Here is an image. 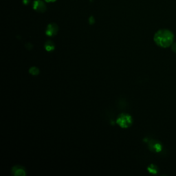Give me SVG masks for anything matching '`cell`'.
Segmentation results:
<instances>
[{
  "instance_id": "cell-4",
  "label": "cell",
  "mask_w": 176,
  "mask_h": 176,
  "mask_svg": "<svg viewBox=\"0 0 176 176\" xmlns=\"http://www.w3.org/2000/svg\"><path fill=\"white\" fill-rule=\"evenodd\" d=\"M58 30V28L56 24L54 23H51V24H49L48 26V28H47L46 33L49 36H52V35L55 34L57 33V32Z\"/></svg>"
},
{
  "instance_id": "cell-7",
  "label": "cell",
  "mask_w": 176,
  "mask_h": 176,
  "mask_svg": "<svg viewBox=\"0 0 176 176\" xmlns=\"http://www.w3.org/2000/svg\"><path fill=\"white\" fill-rule=\"evenodd\" d=\"M172 50L174 52H176V43L172 44Z\"/></svg>"
},
{
  "instance_id": "cell-3",
  "label": "cell",
  "mask_w": 176,
  "mask_h": 176,
  "mask_svg": "<svg viewBox=\"0 0 176 176\" xmlns=\"http://www.w3.org/2000/svg\"><path fill=\"white\" fill-rule=\"evenodd\" d=\"M33 8L35 10L39 12V13H43L46 9L45 4L42 1H41V0H37V1L34 2Z\"/></svg>"
},
{
  "instance_id": "cell-2",
  "label": "cell",
  "mask_w": 176,
  "mask_h": 176,
  "mask_svg": "<svg viewBox=\"0 0 176 176\" xmlns=\"http://www.w3.org/2000/svg\"><path fill=\"white\" fill-rule=\"evenodd\" d=\"M117 124L121 126L122 128H127L131 125L132 120L130 116L127 114H122L120 116L119 118L117 119Z\"/></svg>"
},
{
  "instance_id": "cell-1",
  "label": "cell",
  "mask_w": 176,
  "mask_h": 176,
  "mask_svg": "<svg viewBox=\"0 0 176 176\" xmlns=\"http://www.w3.org/2000/svg\"><path fill=\"white\" fill-rule=\"evenodd\" d=\"M174 35L168 30H160L155 34L154 41L158 46L162 48H167L174 42Z\"/></svg>"
},
{
  "instance_id": "cell-6",
  "label": "cell",
  "mask_w": 176,
  "mask_h": 176,
  "mask_svg": "<svg viewBox=\"0 0 176 176\" xmlns=\"http://www.w3.org/2000/svg\"><path fill=\"white\" fill-rule=\"evenodd\" d=\"M148 170L149 172L152 173V174H156L157 171H158V169L156 168V166L154 165H151L148 168Z\"/></svg>"
},
{
  "instance_id": "cell-5",
  "label": "cell",
  "mask_w": 176,
  "mask_h": 176,
  "mask_svg": "<svg viewBox=\"0 0 176 176\" xmlns=\"http://www.w3.org/2000/svg\"><path fill=\"white\" fill-rule=\"evenodd\" d=\"M151 149H154L155 151L156 152H159L161 150H162V145H160V143H155V144H152V145L151 146Z\"/></svg>"
},
{
  "instance_id": "cell-8",
  "label": "cell",
  "mask_w": 176,
  "mask_h": 176,
  "mask_svg": "<svg viewBox=\"0 0 176 176\" xmlns=\"http://www.w3.org/2000/svg\"><path fill=\"white\" fill-rule=\"evenodd\" d=\"M46 2H55V0H45Z\"/></svg>"
}]
</instances>
